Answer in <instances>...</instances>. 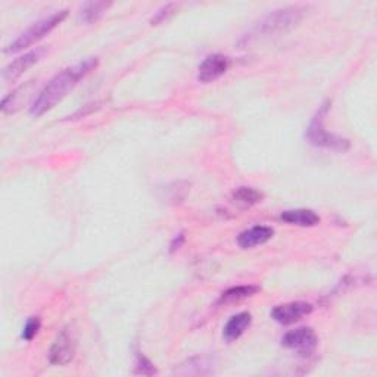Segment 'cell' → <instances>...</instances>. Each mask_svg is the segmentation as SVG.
I'll return each instance as SVG.
<instances>
[{
    "label": "cell",
    "instance_id": "cell-3",
    "mask_svg": "<svg viewBox=\"0 0 377 377\" xmlns=\"http://www.w3.org/2000/svg\"><path fill=\"white\" fill-rule=\"evenodd\" d=\"M330 101H326L323 103L318 111L316 112V115L313 117L311 123H309L305 136L309 140V143L314 146H320V147H329V149H336V151H346L349 149V140L336 136V134L329 133L325 128V119L327 112L330 111Z\"/></svg>",
    "mask_w": 377,
    "mask_h": 377
},
{
    "label": "cell",
    "instance_id": "cell-8",
    "mask_svg": "<svg viewBox=\"0 0 377 377\" xmlns=\"http://www.w3.org/2000/svg\"><path fill=\"white\" fill-rule=\"evenodd\" d=\"M228 68H230V58L220 55V53H214L200 62L198 68V80L200 83H212L223 77Z\"/></svg>",
    "mask_w": 377,
    "mask_h": 377
},
{
    "label": "cell",
    "instance_id": "cell-14",
    "mask_svg": "<svg viewBox=\"0 0 377 377\" xmlns=\"http://www.w3.org/2000/svg\"><path fill=\"white\" fill-rule=\"evenodd\" d=\"M232 198L237 205H242V207L246 208V207H253V205L260 204V202L264 199V193L257 191L255 187L240 186L233 192Z\"/></svg>",
    "mask_w": 377,
    "mask_h": 377
},
{
    "label": "cell",
    "instance_id": "cell-6",
    "mask_svg": "<svg viewBox=\"0 0 377 377\" xmlns=\"http://www.w3.org/2000/svg\"><path fill=\"white\" fill-rule=\"evenodd\" d=\"M75 348H77V343H75L74 336L70 333V330L64 329L58 334V338L55 339V342H53V345L50 346V351H49L50 364L59 366V367L68 366L74 360Z\"/></svg>",
    "mask_w": 377,
    "mask_h": 377
},
{
    "label": "cell",
    "instance_id": "cell-15",
    "mask_svg": "<svg viewBox=\"0 0 377 377\" xmlns=\"http://www.w3.org/2000/svg\"><path fill=\"white\" fill-rule=\"evenodd\" d=\"M260 290H261L260 286H252V285H248V286H235V288L227 289L226 292L221 293L220 300H219V304L239 302L242 300H246V298H251V296H253V295H257Z\"/></svg>",
    "mask_w": 377,
    "mask_h": 377
},
{
    "label": "cell",
    "instance_id": "cell-18",
    "mask_svg": "<svg viewBox=\"0 0 377 377\" xmlns=\"http://www.w3.org/2000/svg\"><path fill=\"white\" fill-rule=\"evenodd\" d=\"M40 327H42V320H40L38 317H31L25 323V326L22 329V338L25 341H33L37 336Z\"/></svg>",
    "mask_w": 377,
    "mask_h": 377
},
{
    "label": "cell",
    "instance_id": "cell-1",
    "mask_svg": "<svg viewBox=\"0 0 377 377\" xmlns=\"http://www.w3.org/2000/svg\"><path fill=\"white\" fill-rule=\"evenodd\" d=\"M98 65V58H87L57 74L37 94V98L30 108L31 115L42 117L52 111L86 75H89L93 70H96Z\"/></svg>",
    "mask_w": 377,
    "mask_h": 377
},
{
    "label": "cell",
    "instance_id": "cell-20",
    "mask_svg": "<svg viewBox=\"0 0 377 377\" xmlns=\"http://www.w3.org/2000/svg\"><path fill=\"white\" fill-rule=\"evenodd\" d=\"M184 242H186L184 233H179L176 237H174V239L171 240V244H170V252H171V253L177 252V251L184 245Z\"/></svg>",
    "mask_w": 377,
    "mask_h": 377
},
{
    "label": "cell",
    "instance_id": "cell-10",
    "mask_svg": "<svg viewBox=\"0 0 377 377\" xmlns=\"http://www.w3.org/2000/svg\"><path fill=\"white\" fill-rule=\"evenodd\" d=\"M274 236V230L268 226H253L237 236V245L242 249H252L267 244Z\"/></svg>",
    "mask_w": 377,
    "mask_h": 377
},
{
    "label": "cell",
    "instance_id": "cell-4",
    "mask_svg": "<svg viewBox=\"0 0 377 377\" xmlns=\"http://www.w3.org/2000/svg\"><path fill=\"white\" fill-rule=\"evenodd\" d=\"M66 17H68V10H58L43 20H38L31 27H29L24 33H21L17 40H13V42L5 49V53H17L36 45L37 42H40V40L45 38L49 33L55 30Z\"/></svg>",
    "mask_w": 377,
    "mask_h": 377
},
{
    "label": "cell",
    "instance_id": "cell-5",
    "mask_svg": "<svg viewBox=\"0 0 377 377\" xmlns=\"http://www.w3.org/2000/svg\"><path fill=\"white\" fill-rule=\"evenodd\" d=\"M318 345V338L311 327H298L288 332L281 338V346L293 349L298 354L311 355Z\"/></svg>",
    "mask_w": 377,
    "mask_h": 377
},
{
    "label": "cell",
    "instance_id": "cell-17",
    "mask_svg": "<svg viewBox=\"0 0 377 377\" xmlns=\"http://www.w3.org/2000/svg\"><path fill=\"white\" fill-rule=\"evenodd\" d=\"M177 9H179V5L177 3H167V5H164L163 8H159L155 12V15L151 20V24L152 25H161V24L167 22L174 15V13L177 12Z\"/></svg>",
    "mask_w": 377,
    "mask_h": 377
},
{
    "label": "cell",
    "instance_id": "cell-2",
    "mask_svg": "<svg viewBox=\"0 0 377 377\" xmlns=\"http://www.w3.org/2000/svg\"><path fill=\"white\" fill-rule=\"evenodd\" d=\"M305 8L304 6H288L276 9L267 13L257 24H255L251 31L244 37V42H251L260 37H270L280 33H286L301 22L304 18Z\"/></svg>",
    "mask_w": 377,
    "mask_h": 377
},
{
    "label": "cell",
    "instance_id": "cell-13",
    "mask_svg": "<svg viewBox=\"0 0 377 377\" xmlns=\"http://www.w3.org/2000/svg\"><path fill=\"white\" fill-rule=\"evenodd\" d=\"M112 6L111 2H86L78 12V20L84 24L98 22Z\"/></svg>",
    "mask_w": 377,
    "mask_h": 377
},
{
    "label": "cell",
    "instance_id": "cell-9",
    "mask_svg": "<svg viewBox=\"0 0 377 377\" xmlns=\"http://www.w3.org/2000/svg\"><path fill=\"white\" fill-rule=\"evenodd\" d=\"M43 53H45L43 49H36L29 53H24L22 57L17 59H13L5 66V70L2 71V78L8 83L15 82V80H18L24 73H27V70H30L33 65H36L40 61V58L43 57Z\"/></svg>",
    "mask_w": 377,
    "mask_h": 377
},
{
    "label": "cell",
    "instance_id": "cell-11",
    "mask_svg": "<svg viewBox=\"0 0 377 377\" xmlns=\"http://www.w3.org/2000/svg\"><path fill=\"white\" fill-rule=\"evenodd\" d=\"M252 325V316L249 313H239L226 323L223 329V338L227 343L237 341Z\"/></svg>",
    "mask_w": 377,
    "mask_h": 377
},
{
    "label": "cell",
    "instance_id": "cell-16",
    "mask_svg": "<svg viewBox=\"0 0 377 377\" xmlns=\"http://www.w3.org/2000/svg\"><path fill=\"white\" fill-rule=\"evenodd\" d=\"M31 87H33V82H29L25 86H21L20 89H17L13 93L8 94V96L2 102V111H3V114H13V112H17L20 110V108L24 105L25 99L29 98V94H27V96H22V94H25Z\"/></svg>",
    "mask_w": 377,
    "mask_h": 377
},
{
    "label": "cell",
    "instance_id": "cell-12",
    "mask_svg": "<svg viewBox=\"0 0 377 377\" xmlns=\"http://www.w3.org/2000/svg\"><path fill=\"white\" fill-rule=\"evenodd\" d=\"M280 220L292 226L300 227H316L320 224L318 214L313 209H289L280 214Z\"/></svg>",
    "mask_w": 377,
    "mask_h": 377
},
{
    "label": "cell",
    "instance_id": "cell-7",
    "mask_svg": "<svg viewBox=\"0 0 377 377\" xmlns=\"http://www.w3.org/2000/svg\"><path fill=\"white\" fill-rule=\"evenodd\" d=\"M314 306L308 302L302 301H296V302H288V304H281L277 305L272 309V318L277 321L279 325L283 326H289L293 325V323L301 321L304 317L309 316L313 313Z\"/></svg>",
    "mask_w": 377,
    "mask_h": 377
},
{
    "label": "cell",
    "instance_id": "cell-19",
    "mask_svg": "<svg viewBox=\"0 0 377 377\" xmlns=\"http://www.w3.org/2000/svg\"><path fill=\"white\" fill-rule=\"evenodd\" d=\"M134 373L145 374V376H151V374H155L156 373V369H155V366L152 364V362L149 360H147L145 355L138 354V358H136V370H134Z\"/></svg>",
    "mask_w": 377,
    "mask_h": 377
}]
</instances>
